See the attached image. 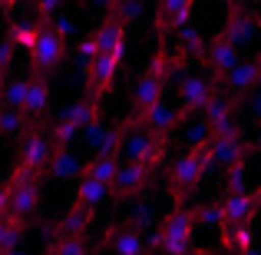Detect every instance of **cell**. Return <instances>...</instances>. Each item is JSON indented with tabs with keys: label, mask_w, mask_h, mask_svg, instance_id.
Returning <instances> with one entry per match:
<instances>
[{
	"label": "cell",
	"mask_w": 261,
	"mask_h": 255,
	"mask_svg": "<svg viewBox=\"0 0 261 255\" xmlns=\"http://www.w3.org/2000/svg\"><path fill=\"white\" fill-rule=\"evenodd\" d=\"M169 146V136H159L146 126V123L133 120V123H122V143L119 149L126 153V163H142V166L155 169L166 156Z\"/></svg>",
	"instance_id": "obj_1"
},
{
	"label": "cell",
	"mask_w": 261,
	"mask_h": 255,
	"mask_svg": "<svg viewBox=\"0 0 261 255\" xmlns=\"http://www.w3.org/2000/svg\"><path fill=\"white\" fill-rule=\"evenodd\" d=\"M212 166H215V163H212V146H208V143L189 149L185 156H178V159L172 163V172H169V189H172L175 205L185 202V199L192 196V189L202 182L205 172H208Z\"/></svg>",
	"instance_id": "obj_2"
},
{
	"label": "cell",
	"mask_w": 261,
	"mask_h": 255,
	"mask_svg": "<svg viewBox=\"0 0 261 255\" xmlns=\"http://www.w3.org/2000/svg\"><path fill=\"white\" fill-rule=\"evenodd\" d=\"M7 196H10V216L20 219V222H27L40 205V179H37V172L17 166L10 172V179H7Z\"/></svg>",
	"instance_id": "obj_3"
},
{
	"label": "cell",
	"mask_w": 261,
	"mask_h": 255,
	"mask_svg": "<svg viewBox=\"0 0 261 255\" xmlns=\"http://www.w3.org/2000/svg\"><path fill=\"white\" fill-rule=\"evenodd\" d=\"M169 70H172V60H169L166 53H155V60L149 63V70L142 73L139 83H136V120H139V116H146L149 109L162 100Z\"/></svg>",
	"instance_id": "obj_4"
},
{
	"label": "cell",
	"mask_w": 261,
	"mask_h": 255,
	"mask_svg": "<svg viewBox=\"0 0 261 255\" xmlns=\"http://www.w3.org/2000/svg\"><path fill=\"white\" fill-rule=\"evenodd\" d=\"M192 229H195V216L185 205H175L159 225V249L166 255H185L192 242Z\"/></svg>",
	"instance_id": "obj_5"
},
{
	"label": "cell",
	"mask_w": 261,
	"mask_h": 255,
	"mask_svg": "<svg viewBox=\"0 0 261 255\" xmlns=\"http://www.w3.org/2000/svg\"><path fill=\"white\" fill-rule=\"evenodd\" d=\"M63 53H66V40L53 33L50 24H40L37 27V43L30 47V63L40 77H50L60 63H63Z\"/></svg>",
	"instance_id": "obj_6"
},
{
	"label": "cell",
	"mask_w": 261,
	"mask_h": 255,
	"mask_svg": "<svg viewBox=\"0 0 261 255\" xmlns=\"http://www.w3.org/2000/svg\"><path fill=\"white\" fill-rule=\"evenodd\" d=\"M212 93H215V83H212L208 77H202V73H182V80H178V103H182V109H178V126L189 123V116L202 113L205 103L212 100Z\"/></svg>",
	"instance_id": "obj_7"
},
{
	"label": "cell",
	"mask_w": 261,
	"mask_h": 255,
	"mask_svg": "<svg viewBox=\"0 0 261 255\" xmlns=\"http://www.w3.org/2000/svg\"><path fill=\"white\" fill-rule=\"evenodd\" d=\"M202 57H205V63H208V70H212V83H222L225 77H228L231 70H235L238 63H242V50H238L231 40H225L222 33H218L215 40L208 43V50H202Z\"/></svg>",
	"instance_id": "obj_8"
},
{
	"label": "cell",
	"mask_w": 261,
	"mask_h": 255,
	"mask_svg": "<svg viewBox=\"0 0 261 255\" xmlns=\"http://www.w3.org/2000/svg\"><path fill=\"white\" fill-rule=\"evenodd\" d=\"M53 140H50V133H43V129H30V133L20 140V163L17 166H23V169H30V172H43L46 169V163H50V156H53Z\"/></svg>",
	"instance_id": "obj_9"
},
{
	"label": "cell",
	"mask_w": 261,
	"mask_h": 255,
	"mask_svg": "<svg viewBox=\"0 0 261 255\" xmlns=\"http://www.w3.org/2000/svg\"><path fill=\"white\" fill-rule=\"evenodd\" d=\"M218 205H222V229H238V225H248L251 216L261 209L258 192H235V196H225Z\"/></svg>",
	"instance_id": "obj_10"
},
{
	"label": "cell",
	"mask_w": 261,
	"mask_h": 255,
	"mask_svg": "<svg viewBox=\"0 0 261 255\" xmlns=\"http://www.w3.org/2000/svg\"><path fill=\"white\" fill-rule=\"evenodd\" d=\"M149 179H152V169H149V166H142V163H126V166H122V163H119L113 182H109V192H113L116 199L139 196V192L149 186Z\"/></svg>",
	"instance_id": "obj_11"
},
{
	"label": "cell",
	"mask_w": 261,
	"mask_h": 255,
	"mask_svg": "<svg viewBox=\"0 0 261 255\" xmlns=\"http://www.w3.org/2000/svg\"><path fill=\"white\" fill-rule=\"evenodd\" d=\"M222 37L231 40L238 50H242V47H251V43L261 37V20H258L251 10H231L228 20H225Z\"/></svg>",
	"instance_id": "obj_12"
},
{
	"label": "cell",
	"mask_w": 261,
	"mask_h": 255,
	"mask_svg": "<svg viewBox=\"0 0 261 255\" xmlns=\"http://www.w3.org/2000/svg\"><path fill=\"white\" fill-rule=\"evenodd\" d=\"M83 70H86L89 96H99V93H106V89L113 86L116 73H119V60L109 57V53H96V57H89L83 63Z\"/></svg>",
	"instance_id": "obj_13"
},
{
	"label": "cell",
	"mask_w": 261,
	"mask_h": 255,
	"mask_svg": "<svg viewBox=\"0 0 261 255\" xmlns=\"http://www.w3.org/2000/svg\"><path fill=\"white\" fill-rule=\"evenodd\" d=\"M222 86L228 89L231 96H248L255 86H261V53H255V57H245L242 63H238L235 70L222 80Z\"/></svg>",
	"instance_id": "obj_14"
},
{
	"label": "cell",
	"mask_w": 261,
	"mask_h": 255,
	"mask_svg": "<svg viewBox=\"0 0 261 255\" xmlns=\"http://www.w3.org/2000/svg\"><path fill=\"white\" fill-rule=\"evenodd\" d=\"M83 146L93 149V156L96 153H116L119 149V143H122V126H113L109 129L102 120H96V123H89V126L80 129V136H76Z\"/></svg>",
	"instance_id": "obj_15"
},
{
	"label": "cell",
	"mask_w": 261,
	"mask_h": 255,
	"mask_svg": "<svg viewBox=\"0 0 261 255\" xmlns=\"http://www.w3.org/2000/svg\"><path fill=\"white\" fill-rule=\"evenodd\" d=\"M208 146H212V163L218 169H231L248 159V143L242 136H212Z\"/></svg>",
	"instance_id": "obj_16"
},
{
	"label": "cell",
	"mask_w": 261,
	"mask_h": 255,
	"mask_svg": "<svg viewBox=\"0 0 261 255\" xmlns=\"http://www.w3.org/2000/svg\"><path fill=\"white\" fill-rule=\"evenodd\" d=\"M96 47H99V53H109V57H116L122 63V57H126V24L116 17H106L99 24V30L93 33Z\"/></svg>",
	"instance_id": "obj_17"
},
{
	"label": "cell",
	"mask_w": 261,
	"mask_h": 255,
	"mask_svg": "<svg viewBox=\"0 0 261 255\" xmlns=\"http://www.w3.org/2000/svg\"><path fill=\"white\" fill-rule=\"evenodd\" d=\"M106 249H113L116 255H146V239H142L139 229H133V225H113V229L106 232Z\"/></svg>",
	"instance_id": "obj_18"
},
{
	"label": "cell",
	"mask_w": 261,
	"mask_h": 255,
	"mask_svg": "<svg viewBox=\"0 0 261 255\" xmlns=\"http://www.w3.org/2000/svg\"><path fill=\"white\" fill-rule=\"evenodd\" d=\"M192 4H195V0H159V17H155L159 33L189 27V20H192Z\"/></svg>",
	"instance_id": "obj_19"
},
{
	"label": "cell",
	"mask_w": 261,
	"mask_h": 255,
	"mask_svg": "<svg viewBox=\"0 0 261 255\" xmlns=\"http://www.w3.org/2000/svg\"><path fill=\"white\" fill-rule=\"evenodd\" d=\"M83 169H86V163L76 159L70 149H53L50 163H46V172H50L53 179H63V182H76V179L83 176Z\"/></svg>",
	"instance_id": "obj_20"
},
{
	"label": "cell",
	"mask_w": 261,
	"mask_h": 255,
	"mask_svg": "<svg viewBox=\"0 0 261 255\" xmlns=\"http://www.w3.org/2000/svg\"><path fill=\"white\" fill-rule=\"evenodd\" d=\"M139 123H146V126L152 129V133H159V136H169L178 126V109L166 100V96H162V100L155 103L146 116H139Z\"/></svg>",
	"instance_id": "obj_21"
},
{
	"label": "cell",
	"mask_w": 261,
	"mask_h": 255,
	"mask_svg": "<svg viewBox=\"0 0 261 255\" xmlns=\"http://www.w3.org/2000/svg\"><path fill=\"white\" fill-rule=\"evenodd\" d=\"M73 199H76V205H83V209L93 212L109 199V186L96 182V179H89V176H80L76 186H73Z\"/></svg>",
	"instance_id": "obj_22"
},
{
	"label": "cell",
	"mask_w": 261,
	"mask_h": 255,
	"mask_svg": "<svg viewBox=\"0 0 261 255\" xmlns=\"http://www.w3.org/2000/svg\"><path fill=\"white\" fill-rule=\"evenodd\" d=\"M50 109V83L46 77H30L27 80V100H23V116H43Z\"/></svg>",
	"instance_id": "obj_23"
},
{
	"label": "cell",
	"mask_w": 261,
	"mask_h": 255,
	"mask_svg": "<svg viewBox=\"0 0 261 255\" xmlns=\"http://www.w3.org/2000/svg\"><path fill=\"white\" fill-rule=\"evenodd\" d=\"M60 120H66V123H73L76 129H83V126H89V123L99 120V106H96L93 96H83V100L70 103V106L60 113Z\"/></svg>",
	"instance_id": "obj_24"
},
{
	"label": "cell",
	"mask_w": 261,
	"mask_h": 255,
	"mask_svg": "<svg viewBox=\"0 0 261 255\" xmlns=\"http://www.w3.org/2000/svg\"><path fill=\"white\" fill-rule=\"evenodd\" d=\"M116 169H119V156L116 153H96L93 159L86 163V169H83V176L89 179H96V182H113V176H116Z\"/></svg>",
	"instance_id": "obj_25"
},
{
	"label": "cell",
	"mask_w": 261,
	"mask_h": 255,
	"mask_svg": "<svg viewBox=\"0 0 261 255\" xmlns=\"http://www.w3.org/2000/svg\"><path fill=\"white\" fill-rule=\"evenodd\" d=\"M89 225H93V212L73 202L70 209L63 212V219H60V225H57V229H63L66 236H86V229H89Z\"/></svg>",
	"instance_id": "obj_26"
},
{
	"label": "cell",
	"mask_w": 261,
	"mask_h": 255,
	"mask_svg": "<svg viewBox=\"0 0 261 255\" xmlns=\"http://www.w3.org/2000/svg\"><path fill=\"white\" fill-rule=\"evenodd\" d=\"M23 100H27V80L4 77V83H0V106L23 109Z\"/></svg>",
	"instance_id": "obj_27"
},
{
	"label": "cell",
	"mask_w": 261,
	"mask_h": 255,
	"mask_svg": "<svg viewBox=\"0 0 261 255\" xmlns=\"http://www.w3.org/2000/svg\"><path fill=\"white\" fill-rule=\"evenodd\" d=\"M50 255H89V245H86L83 236H66V232H60L50 242Z\"/></svg>",
	"instance_id": "obj_28"
},
{
	"label": "cell",
	"mask_w": 261,
	"mask_h": 255,
	"mask_svg": "<svg viewBox=\"0 0 261 255\" xmlns=\"http://www.w3.org/2000/svg\"><path fill=\"white\" fill-rule=\"evenodd\" d=\"M20 239H23V222L13 216L0 219V252H13L20 245Z\"/></svg>",
	"instance_id": "obj_29"
},
{
	"label": "cell",
	"mask_w": 261,
	"mask_h": 255,
	"mask_svg": "<svg viewBox=\"0 0 261 255\" xmlns=\"http://www.w3.org/2000/svg\"><path fill=\"white\" fill-rule=\"evenodd\" d=\"M23 129H27V116H23V109L0 106V133H4V136H20Z\"/></svg>",
	"instance_id": "obj_30"
},
{
	"label": "cell",
	"mask_w": 261,
	"mask_h": 255,
	"mask_svg": "<svg viewBox=\"0 0 261 255\" xmlns=\"http://www.w3.org/2000/svg\"><path fill=\"white\" fill-rule=\"evenodd\" d=\"M222 242H225V249H231V252H238L242 255L245 249H251V229L248 225H238V229H222Z\"/></svg>",
	"instance_id": "obj_31"
},
{
	"label": "cell",
	"mask_w": 261,
	"mask_h": 255,
	"mask_svg": "<svg viewBox=\"0 0 261 255\" xmlns=\"http://www.w3.org/2000/svg\"><path fill=\"white\" fill-rule=\"evenodd\" d=\"M146 13V0H116V7L109 10V17L122 20V24H136Z\"/></svg>",
	"instance_id": "obj_32"
},
{
	"label": "cell",
	"mask_w": 261,
	"mask_h": 255,
	"mask_svg": "<svg viewBox=\"0 0 261 255\" xmlns=\"http://www.w3.org/2000/svg\"><path fill=\"white\" fill-rule=\"evenodd\" d=\"M13 43V50H30L33 43H37V27H27V24H13L10 27V37H7Z\"/></svg>",
	"instance_id": "obj_33"
},
{
	"label": "cell",
	"mask_w": 261,
	"mask_h": 255,
	"mask_svg": "<svg viewBox=\"0 0 261 255\" xmlns=\"http://www.w3.org/2000/svg\"><path fill=\"white\" fill-rule=\"evenodd\" d=\"M192 216H195V222L208 225V229H222V205H218V202L198 205V209H192Z\"/></svg>",
	"instance_id": "obj_34"
},
{
	"label": "cell",
	"mask_w": 261,
	"mask_h": 255,
	"mask_svg": "<svg viewBox=\"0 0 261 255\" xmlns=\"http://www.w3.org/2000/svg\"><path fill=\"white\" fill-rule=\"evenodd\" d=\"M175 40H178V57H189V53H202V37H198L195 30H189V27H182V30H175Z\"/></svg>",
	"instance_id": "obj_35"
},
{
	"label": "cell",
	"mask_w": 261,
	"mask_h": 255,
	"mask_svg": "<svg viewBox=\"0 0 261 255\" xmlns=\"http://www.w3.org/2000/svg\"><path fill=\"white\" fill-rule=\"evenodd\" d=\"M212 140V126H208V120H192V126H189V133H185V146L189 149H195V146H202V143H208Z\"/></svg>",
	"instance_id": "obj_36"
},
{
	"label": "cell",
	"mask_w": 261,
	"mask_h": 255,
	"mask_svg": "<svg viewBox=\"0 0 261 255\" xmlns=\"http://www.w3.org/2000/svg\"><path fill=\"white\" fill-rule=\"evenodd\" d=\"M235 192H248V186H245V163L225 169V196H235Z\"/></svg>",
	"instance_id": "obj_37"
},
{
	"label": "cell",
	"mask_w": 261,
	"mask_h": 255,
	"mask_svg": "<svg viewBox=\"0 0 261 255\" xmlns=\"http://www.w3.org/2000/svg\"><path fill=\"white\" fill-rule=\"evenodd\" d=\"M46 24H50L53 33H57V37H63V40H70L73 33H76V24H73V17H60V13H53Z\"/></svg>",
	"instance_id": "obj_38"
},
{
	"label": "cell",
	"mask_w": 261,
	"mask_h": 255,
	"mask_svg": "<svg viewBox=\"0 0 261 255\" xmlns=\"http://www.w3.org/2000/svg\"><path fill=\"white\" fill-rule=\"evenodd\" d=\"M245 100V109H248V116L251 120H258V126H261V86H255L248 96H242Z\"/></svg>",
	"instance_id": "obj_39"
},
{
	"label": "cell",
	"mask_w": 261,
	"mask_h": 255,
	"mask_svg": "<svg viewBox=\"0 0 261 255\" xmlns=\"http://www.w3.org/2000/svg\"><path fill=\"white\" fill-rule=\"evenodd\" d=\"M149 222H152V205H149V202L136 205V212H133V219H129V225H133V229H146Z\"/></svg>",
	"instance_id": "obj_40"
},
{
	"label": "cell",
	"mask_w": 261,
	"mask_h": 255,
	"mask_svg": "<svg viewBox=\"0 0 261 255\" xmlns=\"http://www.w3.org/2000/svg\"><path fill=\"white\" fill-rule=\"evenodd\" d=\"M63 4H66V0H37V13L43 20H50L53 13H60V7H63Z\"/></svg>",
	"instance_id": "obj_41"
},
{
	"label": "cell",
	"mask_w": 261,
	"mask_h": 255,
	"mask_svg": "<svg viewBox=\"0 0 261 255\" xmlns=\"http://www.w3.org/2000/svg\"><path fill=\"white\" fill-rule=\"evenodd\" d=\"M10 60H13V43H10V40H0V77H7Z\"/></svg>",
	"instance_id": "obj_42"
},
{
	"label": "cell",
	"mask_w": 261,
	"mask_h": 255,
	"mask_svg": "<svg viewBox=\"0 0 261 255\" xmlns=\"http://www.w3.org/2000/svg\"><path fill=\"white\" fill-rule=\"evenodd\" d=\"M80 53H83L86 60H89V57H96V53H99V47H96V40H93V37H86L83 43H80Z\"/></svg>",
	"instance_id": "obj_43"
},
{
	"label": "cell",
	"mask_w": 261,
	"mask_h": 255,
	"mask_svg": "<svg viewBox=\"0 0 261 255\" xmlns=\"http://www.w3.org/2000/svg\"><path fill=\"white\" fill-rule=\"evenodd\" d=\"M10 216V196H7V186H0V219Z\"/></svg>",
	"instance_id": "obj_44"
},
{
	"label": "cell",
	"mask_w": 261,
	"mask_h": 255,
	"mask_svg": "<svg viewBox=\"0 0 261 255\" xmlns=\"http://www.w3.org/2000/svg\"><path fill=\"white\" fill-rule=\"evenodd\" d=\"M89 4H93V7H99V10H113V7H116V0H89Z\"/></svg>",
	"instance_id": "obj_45"
},
{
	"label": "cell",
	"mask_w": 261,
	"mask_h": 255,
	"mask_svg": "<svg viewBox=\"0 0 261 255\" xmlns=\"http://www.w3.org/2000/svg\"><path fill=\"white\" fill-rule=\"evenodd\" d=\"M225 7H228V10H245L248 0H225Z\"/></svg>",
	"instance_id": "obj_46"
},
{
	"label": "cell",
	"mask_w": 261,
	"mask_h": 255,
	"mask_svg": "<svg viewBox=\"0 0 261 255\" xmlns=\"http://www.w3.org/2000/svg\"><path fill=\"white\" fill-rule=\"evenodd\" d=\"M185 255H215V252H212V249H189Z\"/></svg>",
	"instance_id": "obj_47"
},
{
	"label": "cell",
	"mask_w": 261,
	"mask_h": 255,
	"mask_svg": "<svg viewBox=\"0 0 261 255\" xmlns=\"http://www.w3.org/2000/svg\"><path fill=\"white\" fill-rule=\"evenodd\" d=\"M242 255H261V249H258V245H251V249H245Z\"/></svg>",
	"instance_id": "obj_48"
},
{
	"label": "cell",
	"mask_w": 261,
	"mask_h": 255,
	"mask_svg": "<svg viewBox=\"0 0 261 255\" xmlns=\"http://www.w3.org/2000/svg\"><path fill=\"white\" fill-rule=\"evenodd\" d=\"M13 4H17V0H0V7H4V10H7V7H13Z\"/></svg>",
	"instance_id": "obj_49"
},
{
	"label": "cell",
	"mask_w": 261,
	"mask_h": 255,
	"mask_svg": "<svg viewBox=\"0 0 261 255\" xmlns=\"http://www.w3.org/2000/svg\"><path fill=\"white\" fill-rule=\"evenodd\" d=\"M258 153H261V126H258Z\"/></svg>",
	"instance_id": "obj_50"
},
{
	"label": "cell",
	"mask_w": 261,
	"mask_h": 255,
	"mask_svg": "<svg viewBox=\"0 0 261 255\" xmlns=\"http://www.w3.org/2000/svg\"><path fill=\"white\" fill-rule=\"evenodd\" d=\"M258 202H261V192H258Z\"/></svg>",
	"instance_id": "obj_51"
},
{
	"label": "cell",
	"mask_w": 261,
	"mask_h": 255,
	"mask_svg": "<svg viewBox=\"0 0 261 255\" xmlns=\"http://www.w3.org/2000/svg\"><path fill=\"white\" fill-rule=\"evenodd\" d=\"M0 83H4V77H0Z\"/></svg>",
	"instance_id": "obj_52"
},
{
	"label": "cell",
	"mask_w": 261,
	"mask_h": 255,
	"mask_svg": "<svg viewBox=\"0 0 261 255\" xmlns=\"http://www.w3.org/2000/svg\"><path fill=\"white\" fill-rule=\"evenodd\" d=\"M0 255H7V252H0Z\"/></svg>",
	"instance_id": "obj_53"
}]
</instances>
